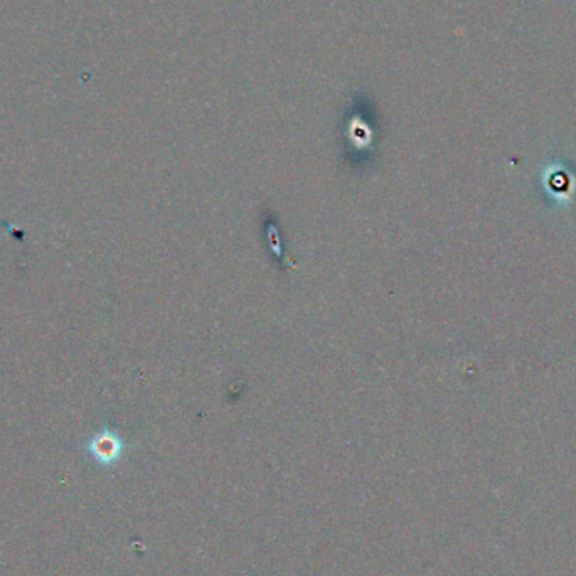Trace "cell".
Returning <instances> with one entry per match:
<instances>
[{"mask_svg": "<svg viewBox=\"0 0 576 576\" xmlns=\"http://www.w3.org/2000/svg\"><path fill=\"white\" fill-rule=\"evenodd\" d=\"M91 454L95 455V458L98 462H102L103 465H110L115 460L120 457L122 454V443L118 442L115 436L111 435H102L91 443Z\"/></svg>", "mask_w": 576, "mask_h": 576, "instance_id": "1", "label": "cell"}]
</instances>
